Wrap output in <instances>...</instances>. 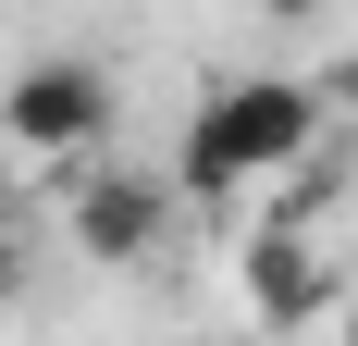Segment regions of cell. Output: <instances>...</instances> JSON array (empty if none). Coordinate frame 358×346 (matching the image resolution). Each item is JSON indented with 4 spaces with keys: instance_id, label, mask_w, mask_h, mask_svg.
<instances>
[{
    "instance_id": "6da1fadb",
    "label": "cell",
    "mask_w": 358,
    "mask_h": 346,
    "mask_svg": "<svg viewBox=\"0 0 358 346\" xmlns=\"http://www.w3.org/2000/svg\"><path fill=\"white\" fill-rule=\"evenodd\" d=\"M309 148H322V87H309V74H248V87H222V99L185 124L161 198H235L259 173H296Z\"/></svg>"
},
{
    "instance_id": "3957f363",
    "label": "cell",
    "mask_w": 358,
    "mask_h": 346,
    "mask_svg": "<svg viewBox=\"0 0 358 346\" xmlns=\"http://www.w3.org/2000/svg\"><path fill=\"white\" fill-rule=\"evenodd\" d=\"M161 186H148V173H87V186H74V247H87V260H148V235H161Z\"/></svg>"
},
{
    "instance_id": "277c9868",
    "label": "cell",
    "mask_w": 358,
    "mask_h": 346,
    "mask_svg": "<svg viewBox=\"0 0 358 346\" xmlns=\"http://www.w3.org/2000/svg\"><path fill=\"white\" fill-rule=\"evenodd\" d=\"M248 297H259V321H272V334H296L309 310H334V272H322V247L296 235V223H272V235L248 247Z\"/></svg>"
},
{
    "instance_id": "8992f818",
    "label": "cell",
    "mask_w": 358,
    "mask_h": 346,
    "mask_svg": "<svg viewBox=\"0 0 358 346\" xmlns=\"http://www.w3.org/2000/svg\"><path fill=\"white\" fill-rule=\"evenodd\" d=\"M13 284H25V247H13V223H0V310H13Z\"/></svg>"
},
{
    "instance_id": "52a82bcc",
    "label": "cell",
    "mask_w": 358,
    "mask_h": 346,
    "mask_svg": "<svg viewBox=\"0 0 358 346\" xmlns=\"http://www.w3.org/2000/svg\"><path fill=\"white\" fill-rule=\"evenodd\" d=\"M334 334H346V346H358V297H346V310H334Z\"/></svg>"
},
{
    "instance_id": "5b68a950",
    "label": "cell",
    "mask_w": 358,
    "mask_h": 346,
    "mask_svg": "<svg viewBox=\"0 0 358 346\" xmlns=\"http://www.w3.org/2000/svg\"><path fill=\"white\" fill-rule=\"evenodd\" d=\"M309 87H322V111H358V62L346 74H309Z\"/></svg>"
},
{
    "instance_id": "7a4b0ae2",
    "label": "cell",
    "mask_w": 358,
    "mask_h": 346,
    "mask_svg": "<svg viewBox=\"0 0 358 346\" xmlns=\"http://www.w3.org/2000/svg\"><path fill=\"white\" fill-rule=\"evenodd\" d=\"M99 124H111V74L99 62H25L0 87V137L13 148H50V161H62V148H87Z\"/></svg>"
}]
</instances>
